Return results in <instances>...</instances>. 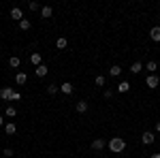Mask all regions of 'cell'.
Segmentation results:
<instances>
[{
    "label": "cell",
    "instance_id": "603a6c76",
    "mask_svg": "<svg viewBox=\"0 0 160 158\" xmlns=\"http://www.w3.org/2000/svg\"><path fill=\"white\" fill-rule=\"evenodd\" d=\"M94 84L98 85V88H102V85L107 84V79H105V75H98V77H96V79H94Z\"/></svg>",
    "mask_w": 160,
    "mask_h": 158
},
{
    "label": "cell",
    "instance_id": "e0dca14e",
    "mask_svg": "<svg viewBox=\"0 0 160 158\" xmlns=\"http://www.w3.org/2000/svg\"><path fill=\"white\" fill-rule=\"evenodd\" d=\"M26 81H28V73H17L15 75V84L17 85H24Z\"/></svg>",
    "mask_w": 160,
    "mask_h": 158
},
{
    "label": "cell",
    "instance_id": "8992f818",
    "mask_svg": "<svg viewBox=\"0 0 160 158\" xmlns=\"http://www.w3.org/2000/svg\"><path fill=\"white\" fill-rule=\"evenodd\" d=\"M11 19H15V22L19 24V22L24 19V11H22L19 7H13V9H11Z\"/></svg>",
    "mask_w": 160,
    "mask_h": 158
},
{
    "label": "cell",
    "instance_id": "44dd1931",
    "mask_svg": "<svg viewBox=\"0 0 160 158\" xmlns=\"http://www.w3.org/2000/svg\"><path fill=\"white\" fill-rule=\"evenodd\" d=\"M19 64H22V62H19L17 56H11V58H9V66H11V69H17Z\"/></svg>",
    "mask_w": 160,
    "mask_h": 158
},
{
    "label": "cell",
    "instance_id": "ffe728a7",
    "mask_svg": "<svg viewBox=\"0 0 160 158\" xmlns=\"http://www.w3.org/2000/svg\"><path fill=\"white\" fill-rule=\"evenodd\" d=\"M4 130H7V135H15L17 133V126H15L13 122H7V124H4Z\"/></svg>",
    "mask_w": 160,
    "mask_h": 158
},
{
    "label": "cell",
    "instance_id": "7a4b0ae2",
    "mask_svg": "<svg viewBox=\"0 0 160 158\" xmlns=\"http://www.w3.org/2000/svg\"><path fill=\"white\" fill-rule=\"evenodd\" d=\"M107 143H109L107 139H102V137H96V139L92 141V150H94V152H102V150L107 147Z\"/></svg>",
    "mask_w": 160,
    "mask_h": 158
},
{
    "label": "cell",
    "instance_id": "5bb4252c",
    "mask_svg": "<svg viewBox=\"0 0 160 158\" xmlns=\"http://www.w3.org/2000/svg\"><path fill=\"white\" fill-rule=\"evenodd\" d=\"M56 47H58V49H66V47H68V38H66V37H58V38H56Z\"/></svg>",
    "mask_w": 160,
    "mask_h": 158
},
{
    "label": "cell",
    "instance_id": "4fadbf2b",
    "mask_svg": "<svg viewBox=\"0 0 160 158\" xmlns=\"http://www.w3.org/2000/svg\"><path fill=\"white\" fill-rule=\"evenodd\" d=\"M73 84L71 81H64V84H60V92H64V94H73Z\"/></svg>",
    "mask_w": 160,
    "mask_h": 158
},
{
    "label": "cell",
    "instance_id": "484cf974",
    "mask_svg": "<svg viewBox=\"0 0 160 158\" xmlns=\"http://www.w3.org/2000/svg\"><path fill=\"white\" fill-rule=\"evenodd\" d=\"M28 9H30V11H38V9H41V4L32 0V2H28Z\"/></svg>",
    "mask_w": 160,
    "mask_h": 158
},
{
    "label": "cell",
    "instance_id": "8fae6325",
    "mask_svg": "<svg viewBox=\"0 0 160 158\" xmlns=\"http://www.w3.org/2000/svg\"><path fill=\"white\" fill-rule=\"evenodd\" d=\"M128 90H130V81H120V84L115 85V92H120V94L128 92Z\"/></svg>",
    "mask_w": 160,
    "mask_h": 158
},
{
    "label": "cell",
    "instance_id": "2e32d148",
    "mask_svg": "<svg viewBox=\"0 0 160 158\" xmlns=\"http://www.w3.org/2000/svg\"><path fill=\"white\" fill-rule=\"evenodd\" d=\"M47 73H49V69H47L45 64H41V66H37V69H34V75H37V77H45Z\"/></svg>",
    "mask_w": 160,
    "mask_h": 158
},
{
    "label": "cell",
    "instance_id": "ac0fdd59",
    "mask_svg": "<svg viewBox=\"0 0 160 158\" xmlns=\"http://www.w3.org/2000/svg\"><path fill=\"white\" fill-rule=\"evenodd\" d=\"M17 26H19V30H22V32H28V30L32 28V24H30V19H26V17H24V19H22V22H19Z\"/></svg>",
    "mask_w": 160,
    "mask_h": 158
},
{
    "label": "cell",
    "instance_id": "f1b7e54d",
    "mask_svg": "<svg viewBox=\"0 0 160 158\" xmlns=\"http://www.w3.org/2000/svg\"><path fill=\"white\" fill-rule=\"evenodd\" d=\"M7 122H4V115H0V126H4Z\"/></svg>",
    "mask_w": 160,
    "mask_h": 158
},
{
    "label": "cell",
    "instance_id": "f546056e",
    "mask_svg": "<svg viewBox=\"0 0 160 158\" xmlns=\"http://www.w3.org/2000/svg\"><path fill=\"white\" fill-rule=\"evenodd\" d=\"M149 158H160V152H156V154H152Z\"/></svg>",
    "mask_w": 160,
    "mask_h": 158
},
{
    "label": "cell",
    "instance_id": "4dcf8cb0",
    "mask_svg": "<svg viewBox=\"0 0 160 158\" xmlns=\"http://www.w3.org/2000/svg\"><path fill=\"white\" fill-rule=\"evenodd\" d=\"M122 158H128V156H122Z\"/></svg>",
    "mask_w": 160,
    "mask_h": 158
},
{
    "label": "cell",
    "instance_id": "6da1fadb",
    "mask_svg": "<svg viewBox=\"0 0 160 158\" xmlns=\"http://www.w3.org/2000/svg\"><path fill=\"white\" fill-rule=\"evenodd\" d=\"M107 145H109V152H113V154H122L124 150H126V141H124L122 137H111Z\"/></svg>",
    "mask_w": 160,
    "mask_h": 158
},
{
    "label": "cell",
    "instance_id": "7c38bea8",
    "mask_svg": "<svg viewBox=\"0 0 160 158\" xmlns=\"http://www.w3.org/2000/svg\"><path fill=\"white\" fill-rule=\"evenodd\" d=\"M145 71H149V75H156V71H158V62L149 60L148 64H145Z\"/></svg>",
    "mask_w": 160,
    "mask_h": 158
},
{
    "label": "cell",
    "instance_id": "83f0119b",
    "mask_svg": "<svg viewBox=\"0 0 160 158\" xmlns=\"http://www.w3.org/2000/svg\"><path fill=\"white\" fill-rule=\"evenodd\" d=\"M154 128H156V133H160V120L156 122V126H154Z\"/></svg>",
    "mask_w": 160,
    "mask_h": 158
},
{
    "label": "cell",
    "instance_id": "277c9868",
    "mask_svg": "<svg viewBox=\"0 0 160 158\" xmlns=\"http://www.w3.org/2000/svg\"><path fill=\"white\" fill-rule=\"evenodd\" d=\"M145 85H148L149 90H156V88L160 85V77L158 75H149L148 79H145Z\"/></svg>",
    "mask_w": 160,
    "mask_h": 158
},
{
    "label": "cell",
    "instance_id": "d4e9b609",
    "mask_svg": "<svg viewBox=\"0 0 160 158\" xmlns=\"http://www.w3.org/2000/svg\"><path fill=\"white\" fill-rule=\"evenodd\" d=\"M102 96H105L107 100H109V98H113V96H115V90H111V88H109V90H105V92H102Z\"/></svg>",
    "mask_w": 160,
    "mask_h": 158
},
{
    "label": "cell",
    "instance_id": "30bf717a",
    "mask_svg": "<svg viewBox=\"0 0 160 158\" xmlns=\"http://www.w3.org/2000/svg\"><path fill=\"white\" fill-rule=\"evenodd\" d=\"M51 15H53V9H51L49 4H45V7H41V17H43V19H49Z\"/></svg>",
    "mask_w": 160,
    "mask_h": 158
},
{
    "label": "cell",
    "instance_id": "4316f807",
    "mask_svg": "<svg viewBox=\"0 0 160 158\" xmlns=\"http://www.w3.org/2000/svg\"><path fill=\"white\" fill-rule=\"evenodd\" d=\"M2 154H4V158H11L13 154H15V152H13L11 147H4V152H2Z\"/></svg>",
    "mask_w": 160,
    "mask_h": 158
},
{
    "label": "cell",
    "instance_id": "cb8c5ba5",
    "mask_svg": "<svg viewBox=\"0 0 160 158\" xmlns=\"http://www.w3.org/2000/svg\"><path fill=\"white\" fill-rule=\"evenodd\" d=\"M15 115H17V109H15L13 105H9V107H7V118H15Z\"/></svg>",
    "mask_w": 160,
    "mask_h": 158
},
{
    "label": "cell",
    "instance_id": "d6986e66",
    "mask_svg": "<svg viewBox=\"0 0 160 158\" xmlns=\"http://www.w3.org/2000/svg\"><path fill=\"white\" fill-rule=\"evenodd\" d=\"M122 75V66H118V64H113L109 69V77H120Z\"/></svg>",
    "mask_w": 160,
    "mask_h": 158
},
{
    "label": "cell",
    "instance_id": "5b68a950",
    "mask_svg": "<svg viewBox=\"0 0 160 158\" xmlns=\"http://www.w3.org/2000/svg\"><path fill=\"white\" fill-rule=\"evenodd\" d=\"M141 141H143V145H152L156 141V135L152 133V130H145V133L141 135Z\"/></svg>",
    "mask_w": 160,
    "mask_h": 158
},
{
    "label": "cell",
    "instance_id": "ba28073f",
    "mask_svg": "<svg viewBox=\"0 0 160 158\" xmlns=\"http://www.w3.org/2000/svg\"><path fill=\"white\" fill-rule=\"evenodd\" d=\"M30 62L34 64V69H37V66H41V64H43V58H41V54H38V51H32V54H30Z\"/></svg>",
    "mask_w": 160,
    "mask_h": 158
},
{
    "label": "cell",
    "instance_id": "9c48e42d",
    "mask_svg": "<svg viewBox=\"0 0 160 158\" xmlns=\"http://www.w3.org/2000/svg\"><path fill=\"white\" fill-rule=\"evenodd\" d=\"M149 38H152L154 43H160V26H154V28L149 30Z\"/></svg>",
    "mask_w": 160,
    "mask_h": 158
},
{
    "label": "cell",
    "instance_id": "3957f363",
    "mask_svg": "<svg viewBox=\"0 0 160 158\" xmlns=\"http://www.w3.org/2000/svg\"><path fill=\"white\" fill-rule=\"evenodd\" d=\"M13 94H15V90H13V88H9V85H7V88H0V98H2V100L11 103V100H13Z\"/></svg>",
    "mask_w": 160,
    "mask_h": 158
},
{
    "label": "cell",
    "instance_id": "7402d4cb",
    "mask_svg": "<svg viewBox=\"0 0 160 158\" xmlns=\"http://www.w3.org/2000/svg\"><path fill=\"white\" fill-rule=\"evenodd\" d=\"M58 90H60V85H58V84H49V85H47V94H58Z\"/></svg>",
    "mask_w": 160,
    "mask_h": 158
},
{
    "label": "cell",
    "instance_id": "9a60e30c",
    "mask_svg": "<svg viewBox=\"0 0 160 158\" xmlns=\"http://www.w3.org/2000/svg\"><path fill=\"white\" fill-rule=\"evenodd\" d=\"M128 71H130V73H132V75H139V73H141V71H143V64H141V62H132Z\"/></svg>",
    "mask_w": 160,
    "mask_h": 158
},
{
    "label": "cell",
    "instance_id": "52a82bcc",
    "mask_svg": "<svg viewBox=\"0 0 160 158\" xmlns=\"http://www.w3.org/2000/svg\"><path fill=\"white\" fill-rule=\"evenodd\" d=\"M88 109H90L88 100H77V103H75V111H77V113H86Z\"/></svg>",
    "mask_w": 160,
    "mask_h": 158
}]
</instances>
